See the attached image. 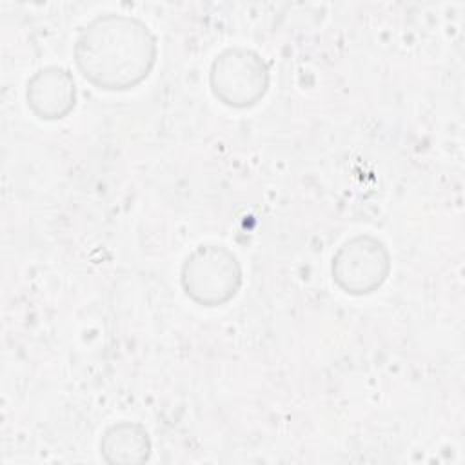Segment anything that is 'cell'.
Returning a JSON list of instances; mask_svg holds the SVG:
<instances>
[{"label":"cell","instance_id":"1","mask_svg":"<svg viewBox=\"0 0 465 465\" xmlns=\"http://www.w3.org/2000/svg\"><path fill=\"white\" fill-rule=\"evenodd\" d=\"M73 60L94 89L125 93L151 76L158 62V38L134 15L100 13L76 36Z\"/></svg>","mask_w":465,"mask_h":465},{"label":"cell","instance_id":"2","mask_svg":"<svg viewBox=\"0 0 465 465\" xmlns=\"http://www.w3.org/2000/svg\"><path fill=\"white\" fill-rule=\"evenodd\" d=\"M180 285L183 294L205 309L223 307L243 285L240 258L223 243H200L182 262Z\"/></svg>","mask_w":465,"mask_h":465},{"label":"cell","instance_id":"3","mask_svg":"<svg viewBox=\"0 0 465 465\" xmlns=\"http://www.w3.org/2000/svg\"><path fill=\"white\" fill-rule=\"evenodd\" d=\"M269 85L271 67L251 47H225L209 65L211 94L225 107L251 109L265 98Z\"/></svg>","mask_w":465,"mask_h":465},{"label":"cell","instance_id":"4","mask_svg":"<svg viewBox=\"0 0 465 465\" xmlns=\"http://www.w3.org/2000/svg\"><path fill=\"white\" fill-rule=\"evenodd\" d=\"M392 256L387 243L371 232H358L340 243L331 258V278L349 296H369L391 276Z\"/></svg>","mask_w":465,"mask_h":465},{"label":"cell","instance_id":"5","mask_svg":"<svg viewBox=\"0 0 465 465\" xmlns=\"http://www.w3.org/2000/svg\"><path fill=\"white\" fill-rule=\"evenodd\" d=\"M76 100V82L67 67L45 65L27 78L25 105L38 120H64L74 111Z\"/></svg>","mask_w":465,"mask_h":465},{"label":"cell","instance_id":"6","mask_svg":"<svg viewBox=\"0 0 465 465\" xmlns=\"http://www.w3.org/2000/svg\"><path fill=\"white\" fill-rule=\"evenodd\" d=\"M104 461L116 463H143L151 458L153 441L149 430L140 421L120 420L111 423L98 443Z\"/></svg>","mask_w":465,"mask_h":465}]
</instances>
